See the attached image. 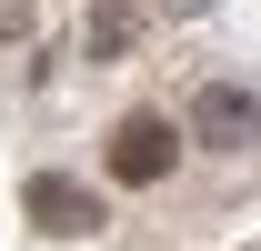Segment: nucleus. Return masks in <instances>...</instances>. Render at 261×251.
I'll return each instance as SVG.
<instances>
[{
    "label": "nucleus",
    "mask_w": 261,
    "mask_h": 251,
    "mask_svg": "<svg viewBox=\"0 0 261 251\" xmlns=\"http://www.w3.org/2000/svg\"><path fill=\"white\" fill-rule=\"evenodd\" d=\"M171 141H181V131L161 121V111H130L121 131H111V181H130V191H151L171 171Z\"/></svg>",
    "instance_id": "nucleus-1"
},
{
    "label": "nucleus",
    "mask_w": 261,
    "mask_h": 251,
    "mask_svg": "<svg viewBox=\"0 0 261 251\" xmlns=\"http://www.w3.org/2000/svg\"><path fill=\"white\" fill-rule=\"evenodd\" d=\"M261 131V101L251 91H231V81H211V91L191 101V141H211V151H241Z\"/></svg>",
    "instance_id": "nucleus-2"
},
{
    "label": "nucleus",
    "mask_w": 261,
    "mask_h": 251,
    "mask_svg": "<svg viewBox=\"0 0 261 251\" xmlns=\"http://www.w3.org/2000/svg\"><path fill=\"white\" fill-rule=\"evenodd\" d=\"M31 221L50 231V241H81V231H100V201L81 181H61V171H40L31 181Z\"/></svg>",
    "instance_id": "nucleus-3"
}]
</instances>
